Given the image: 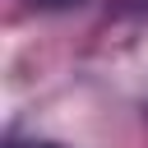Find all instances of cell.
<instances>
[{
  "instance_id": "6da1fadb",
  "label": "cell",
  "mask_w": 148,
  "mask_h": 148,
  "mask_svg": "<svg viewBox=\"0 0 148 148\" xmlns=\"http://www.w3.org/2000/svg\"><path fill=\"white\" fill-rule=\"evenodd\" d=\"M37 5H46V9H65V5H79V0H37Z\"/></svg>"
},
{
  "instance_id": "7a4b0ae2",
  "label": "cell",
  "mask_w": 148,
  "mask_h": 148,
  "mask_svg": "<svg viewBox=\"0 0 148 148\" xmlns=\"http://www.w3.org/2000/svg\"><path fill=\"white\" fill-rule=\"evenodd\" d=\"M32 148H65V143H32Z\"/></svg>"
}]
</instances>
